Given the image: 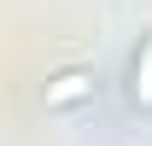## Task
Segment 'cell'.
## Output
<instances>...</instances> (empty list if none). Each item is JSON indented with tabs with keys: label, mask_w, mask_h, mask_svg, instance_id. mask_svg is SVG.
Instances as JSON below:
<instances>
[{
	"label": "cell",
	"mask_w": 152,
	"mask_h": 146,
	"mask_svg": "<svg viewBox=\"0 0 152 146\" xmlns=\"http://www.w3.org/2000/svg\"><path fill=\"white\" fill-rule=\"evenodd\" d=\"M94 93H99V76L88 64H64V70H53L41 82V105L53 111V117H70V111L94 105Z\"/></svg>",
	"instance_id": "6da1fadb"
},
{
	"label": "cell",
	"mask_w": 152,
	"mask_h": 146,
	"mask_svg": "<svg viewBox=\"0 0 152 146\" xmlns=\"http://www.w3.org/2000/svg\"><path fill=\"white\" fill-rule=\"evenodd\" d=\"M129 105L134 111H152V29L140 35V47H134V58H129Z\"/></svg>",
	"instance_id": "7a4b0ae2"
}]
</instances>
